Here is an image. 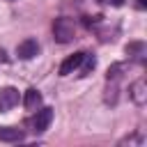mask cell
Instances as JSON below:
<instances>
[{"mask_svg":"<svg viewBox=\"0 0 147 147\" xmlns=\"http://www.w3.org/2000/svg\"><path fill=\"white\" fill-rule=\"evenodd\" d=\"M122 69H124V67H122V64H113V67H110V69H108V80H117V78H119V76H122V74H119V71H122Z\"/></svg>","mask_w":147,"mask_h":147,"instance_id":"10","label":"cell"},{"mask_svg":"<svg viewBox=\"0 0 147 147\" xmlns=\"http://www.w3.org/2000/svg\"><path fill=\"white\" fill-rule=\"evenodd\" d=\"M53 37H55V41H60V44H69V41L76 37V23H74L71 18H67V16L55 18V21H53Z\"/></svg>","mask_w":147,"mask_h":147,"instance_id":"1","label":"cell"},{"mask_svg":"<svg viewBox=\"0 0 147 147\" xmlns=\"http://www.w3.org/2000/svg\"><path fill=\"white\" fill-rule=\"evenodd\" d=\"M41 92L39 90H34V87H30L28 92H25V96H23V106L28 108V110H37V108H41Z\"/></svg>","mask_w":147,"mask_h":147,"instance_id":"8","label":"cell"},{"mask_svg":"<svg viewBox=\"0 0 147 147\" xmlns=\"http://www.w3.org/2000/svg\"><path fill=\"white\" fill-rule=\"evenodd\" d=\"M37 53H39V44H37V39H23V41L16 46V55H18L21 60H32Z\"/></svg>","mask_w":147,"mask_h":147,"instance_id":"4","label":"cell"},{"mask_svg":"<svg viewBox=\"0 0 147 147\" xmlns=\"http://www.w3.org/2000/svg\"><path fill=\"white\" fill-rule=\"evenodd\" d=\"M51 119H53V108H48V106L46 108H37L34 110V117H32V129L37 133H41V131L48 129Z\"/></svg>","mask_w":147,"mask_h":147,"instance_id":"2","label":"cell"},{"mask_svg":"<svg viewBox=\"0 0 147 147\" xmlns=\"http://www.w3.org/2000/svg\"><path fill=\"white\" fill-rule=\"evenodd\" d=\"M101 5H113V7H122L124 5V0H99Z\"/></svg>","mask_w":147,"mask_h":147,"instance_id":"11","label":"cell"},{"mask_svg":"<svg viewBox=\"0 0 147 147\" xmlns=\"http://www.w3.org/2000/svg\"><path fill=\"white\" fill-rule=\"evenodd\" d=\"M129 94H131V99H133L138 106H142V103L147 101V83H145V78H138L136 83H131Z\"/></svg>","mask_w":147,"mask_h":147,"instance_id":"5","label":"cell"},{"mask_svg":"<svg viewBox=\"0 0 147 147\" xmlns=\"http://www.w3.org/2000/svg\"><path fill=\"white\" fill-rule=\"evenodd\" d=\"M83 55H85V53H80V51L74 53V55H69V57L60 64V76H69V74H74V71L78 69V64L83 62Z\"/></svg>","mask_w":147,"mask_h":147,"instance_id":"6","label":"cell"},{"mask_svg":"<svg viewBox=\"0 0 147 147\" xmlns=\"http://www.w3.org/2000/svg\"><path fill=\"white\" fill-rule=\"evenodd\" d=\"M23 138L25 133L18 126H0V142H18Z\"/></svg>","mask_w":147,"mask_h":147,"instance_id":"7","label":"cell"},{"mask_svg":"<svg viewBox=\"0 0 147 147\" xmlns=\"http://www.w3.org/2000/svg\"><path fill=\"white\" fill-rule=\"evenodd\" d=\"M18 90L16 87H2L0 90V113H7L11 110L16 103H18Z\"/></svg>","mask_w":147,"mask_h":147,"instance_id":"3","label":"cell"},{"mask_svg":"<svg viewBox=\"0 0 147 147\" xmlns=\"http://www.w3.org/2000/svg\"><path fill=\"white\" fill-rule=\"evenodd\" d=\"M94 64H96V60H94V55H83V62L78 64V76H87L92 69H94Z\"/></svg>","mask_w":147,"mask_h":147,"instance_id":"9","label":"cell"},{"mask_svg":"<svg viewBox=\"0 0 147 147\" xmlns=\"http://www.w3.org/2000/svg\"><path fill=\"white\" fill-rule=\"evenodd\" d=\"M138 5H140V7H145V5H147V0H138Z\"/></svg>","mask_w":147,"mask_h":147,"instance_id":"12","label":"cell"}]
</instances>
